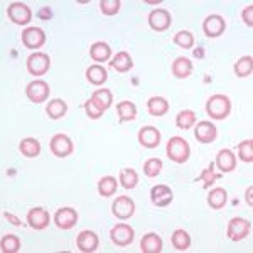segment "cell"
Segmentation results:
<instances>
[{
	"label": "cell",
	"mask_w": 253,
	"mask_h": 253,
	"mask_svg": "<svg viewBox=\"0 0 253 253\" xmlns=\"http://www.w3.org/2000/svg\"><path fill=\"white\" fill-rule=\"evenodd\" d=\"M167 157L170 159L175 164H184V162L189 161L191 156V147L186 142V138L182 137H172L169 142H167Z\"/></svg>",
	"instance_id": "6da1fadb"
},
{
	"label": "cell",
	"mask_w": 253,
	"mask_h": 253,
	"mask_svg": "<svg viewBox=\"0 0 253 253\" xmlns=\"http://www.w3.org/2000/svg\"><path fill=\"white\" fill-rule=\"evenodd\" d=\"M206 112L213 120H224L231 112V101L226 95H213L206 103Z\"/></svg>",
	"instance_id": "7a4b0ae2"
},
{
	"label": "cell",
	"mask_w": 253,
	"mask_h": 253,
	"mask_svg": "<svg viewBox=\"0 0 253 253\" xmlns=\"http://www.w3.org/2000/svg\"><path fill=\"white\" fill-rule=\"evenodd\" d=\"M7 17L17 26H26L32 19V10L24 2H12L7 7Z\"/></svg>",
	"instance_id": "3957f363"
},
{
	"label": "cell",
	"mask_w": 253,
	"mask_h": 253,
	"mask_svg": "<svg viewBox=\"0 0 253 253\" xmlns=\"http://www.w3.org/2000/svg\"><path fill=\"white\" fill-rule=\"evenodd\" d=\"M49 149L54 154L56 157H68L69 154H73L75 150V145H73V140L64 133H56L54 137L49 142Z\"/></svg>",
	"instance_id": "277c9868"
},
{
	"label": "cell",
	"mask_w": 253,
	"mask_h": 253,
	"mask_svg": "<svg viewBox=\"0 0 253 253\" xmlns=\"http://www.w3.org/2000/svg\"><path fill=\"white\" fill-rule=\"evenodd\" d=\"M49 66H51V59L44 52H34L27 58V71L34 76L46 75L49 71Z\"/></svg>",
	"instance_id": "5b68a950"
},
{
	"label": "cell",
	"mask_w": 253,
	"mask_h": 253,
	"mask_svg": "<svg viewBox=\"0 0 253 253\" xmlns=\"http://www.w3.org/2000/svg\"><path fill=\"white\" fill-rule=\"evenodd\" d=\"M252 223L243 218H233L228 223V238L231 242H240V240L247 238L250 235Z\"/></svg>",
	"instance_id": "8992f818"
},
{
	"label": "cell",
	"mask_w": 253,
	"mask_h": 253,
	"mask_svg": "<svg viewBox=\"0 0 253 253\" xmlns=\"http://www.w3.org/2000/svg\"><path fill=\"white\" fill-rule=\"evenodd\" d=\"M133 236H135L133 228L125 223L115 224V226L112 228V231H110V238H112V242L118 245V247H126V245H130L133 242Z\"/></svg>",
	"instance_id": "52a82bcc"
},
{
	"label": "cell",
	"mask_w": 253,
	"mask_h": 253,
	"mask_svg": "<svg viewBox=\"0 0 253 253\" xmlns=\"http://www.w3.org/2000/svg\"><path fill=\"white\" fill-rule=\"evenodd\" d=\"M49 91H51V88H49V84L42 80L32 81L26 88V95L32 103H42V101H46L49 96Z\"/></svg>",
	"instance_id": "ba28073f"
},
{
	"label": "cell",
	"mask_w": 253,
	"mask_h": 253,
	"mask_svg": "<svg viewBox=\"0 0 253 253\" xmlns=\"http://www.w3.org/2000/svg\"><path fill=\"white\" fill-rule=\"evenodd\" d=\"M112 211L118 219H128L135 213V203L128 196H118L115 201H113Z\"/></svg>",
	"instance_id": "9c48e42d"
},
{
	"label": "cell",
	"mask_w": 253,
	"mask_h": 253,
	"mask_svg": "<svg viewBox=\"0 0 253 253\" xmlns=\"http://www.w3.org/2000/svg\"><path fill=\"white\" fill-rule=\"evenodd\" d=\"M46 42V32L41 27H27L22 32V44L29 49H39Z\"/></svg>",
	"instance_id": "30bf717a"
},
{
	"label": "cell",
	"mask_w": 253,
	"mask_h": 253,
	"mask_svg": "<svg viewBox=\"0 0 253 253\" xmlns=\"http://www.w3.org/2000/svg\"><path fill=\"white\" fill-rule=\"evenodd\" d=\"M54 223L59 230H71L78 223V213L73 208H61L54 214Z\"/></svg>",
	"instance_id": "8fae6325"
},
{
	"label": "cell",
	"mask_w": 253,
	"mask_h": 253,
	"mask_svg": "<svg viewBox=\"0 0 253 253\" xmlns=\"http://www.w3.org/2000/svg\"><path fill=\"white\" fill-rule=\"evenodd\" d=\"M224 29H226V22L218 14L208 15L205 22H203V31H205L208 38H219V36H223Z\"/></svg>",
	"instance_id": "7c38bea8"
},
{
	"label": "cell",
	"mask_w": 253,
	"mask_h": 253,
	"mask_svg": "<svg viewBox=\"0 0 253 253\" xmlns=\"http://www.w3.org/2000/svg\"><path fill=\"white\" fill-rule=\"evenodd\" d=\"M170 14L164 9H156L149 14V26L156 32H164L170 27Z\"/></svg>",
	"instance_id": "4fadbf2b"
},
{
	"label": "cell",
	"mask_w": 253,
	"mask_h": 253,
	"mask_svg": "<svg viewBox=\"0 0 253 253\" xmlns=\"http://www.w3.org/2000/svg\"><path fill=\"white\" fill-rule=\"evenodd\" d=\"M76 247L83 253H91L100 247V238H98V235L95 231L84 230V231H81L78 235V238H76Z\"/></svg>",
	"instance_id": "5bb4252c"
},
{
	"label": "cell",
	"mask_w": 253,
	"mask_h": 253,
	"mask_svg": "<svg viewBox=\"0 0 253 253\" xmlns=\"http://www.w3.org/2000/svg\"><path fill=\"white\" fill-rule=\"evenodd\" d=\"M49 213L44 208H32V210L27 213V224L34 230H44V228L49 226Z\"/></svg>",
	"instance_id": "9a60e30c"
},
{
	"label": "cell",
	"mask_w": 253,
	"mask_h": 253,
	"mask_svg": "<svg viewBox=\"0 0 253 253\" xmlns=\"http://www.w3.org/2000/svg\"><path fill=\"white\" fill-rule=\"evenodd\" d=\"M138 142L145 149H156L161 144V132H159L156 126H144L138 132Z\"/></svg>",
	"instance_id": "2e32d148"
},
{
	"label": "cell",
	"mask_w": 253,
	"mask_h": 253,
	"mask_svg": "<svg viewBox=\"0 0 253 253\" xmlns=\"http://www.w3.org/2000/svg\"><path fill=\"white\" fill-rule=\"evenodd\" d=\"M150 199L156 206H167L172 203L174 199V194H172V189L169 186H164V184H159V186H154L152 191H150Z\"/></svg>",
	"instance_id": "e0dca14e"
},
{
	"label": "cell",
	"mask_w": 253,
	"mask_h": 253,
	"mask_svg": "<svg viewBox=\"0 0 253 253\" xmlns=\"http://www.w3.org/2000/svg\"><path fill=\"white\" fill-rule=\"evenodd\" d=\"M216 135H218V130L211 122H199L198 126L194 128V137L201 144H211V142H214Z\"/></svg>",
	"instance_id": "ac0fdd59"
},
{
	"label": "cell",
	"mask_w": 253,
	"mask_h": 253,
	"mask_svg": "<svg viewBox=\"0 0 253 253\" xmlns=\"http://www.w3.org/2000/svg\"><path fill=\"white\" fill-rule=\"evenodd\" d=\"M214 166L221 170V174H226V172H233L235 167H236V157L235 154L231 152L230 149H223L218 152L216 156V161H214Z\"/></svg>",
	"instance_id": "d6986e66"
},
{
	"label": "cell",
	"mask_w": 253,
	"mask_h": 253,
	"mask_svg": "<svg viewBox=\"0 0 253 253\" xmlns=\"http://www.w3.org/2000/svg\"><path fill=\"white\" fill-rule=\"evenodd\" d=\"M132 66H133V61L130 58L128 52H125V51L117 52V54L113 56V59L110 61V68L115 69L117 73H126L132 69Z\"/></svg>",
	"instance_id": "ffe728a7"
},
{
	"label": "cell",
	"mask_w": 253,
	"mask_h": 253,
	"mask_svg": "<svg viewBox=\"0 0 253 253\" xmlns=\"http://www.w3.org/2000/svg\"><path fill=\"white\" fill-rule=\"evenodd\" d=\"M140 250L144 253H161L162 238L157 233H147L140 242Z\"/></svg>",
	"instance_id": "44dd1931"
},
{
	"label": "cell",
	"mask_w": 253,
	"mask_h": 253,
	"mask_svg": "<svg viewBox=\"0 0 253 253\" xmlns=\"http://www.w3.org/2000/svg\"><path fill=\"white\" fill-rule=\"evenodd\" d=\"M193 73V63L187 58H177L172 63V75L179 80H186Z\"/></svg>",
	"instance_id": "7402d4cb"
},
{
	"label": "cell",
	"mask_w": 253,
	"mask_h": 253,
	"mask_svg": "<svg viewBox=\"0 0 253 253\" xmlns=\"http://www.w3.org/2000/svg\"><path fill=\"white\" fill-rule=\"evenodd\" d=\"M19 149H20V154H22L24 157L34 159V157H38V156H39V152H41V144H39L38 138L27 137V138H24V140L20 142Z\"/></svg>",
	"instance_id": "603a6c76"
},
{
	"label": "cell",
	"mask_w": 253,
	"mask_h": 253,
	"mask_svg": "<svg viewBox=\"0 0 253 253\" xmlns=\"http://www.w3.org/2000/svg\"><path fill=\"white\" fill-rule=\"evenodd\" d=\"M147 110L152 117H162L167 113L169 110V103H167L166 98L162 96H152L149 101H147Z\"/></svg>",
	"instance_id": "cb8c5ba5"
},
{
	"label": "cell",
	"mask_w": 253,
	"mask_h": 253,
	"mask_svg": "<svg viewBox=\"0 0 253 253\" xmlns=\"http://www.w3.org/2000/svg\"><path fill=\"white\" fill-rule=\"evenodd\" d=\"M89 56L96 63H105V61L112 58V49L107 42H95L89 49Z\"/></svg>",
	"instance_id": "d4e9b609"
},
{
	"label": "cell",
	"mask_w": 253,
	"mask_h": 253,
	"mask_svg": "<svg viewBox=\"0 0 253 253\" xmlns=\"http://www.w3.org/2000/svg\"><path fill=\"white\" fill-rule=\"evenodd\" d=\"M117 113L120 117V122H132L137 118V107L133 101H120L117 105Z\"/></svg>",
	"instance_id": "484cf974"
},
{
	"label": "cell",
	"mask_w": 253,
	"mask_h": 253,
	"mask_svg": "<svg viewBox=\"0 0 253 253\" xmlns=\"http://www.w3.org/2000/svg\"><path fill=\"white\" fill-rule=\"evenodd\" d=\"M91 100H93V103H95L98 108H101L105 112V110H108L110 107H112L113 95H112V91H110L108 88H100L91 95Z\"/></svg>",
	"instance_id": "4316f807"
},
{
	"label": "cell",
	"mask_w": 253,
	"mask_h": 253,
	"mask_svg": "<svg viewBox=\"0 0 253 253\" xmlns=\"http://www.w3.org/2000/svg\"><path fill=\"white\" fill-rule=\"evenodd\" d=\"M66 112H68L66 101L59 100V98L58 100H51L46 107V113L51 120H59V118H63L64 115H66Z\"/></svg>",
	"instance_id": "83f0119b"
},
{
	"label": "cell",
	"mask_w": 253,
	"mask_h": 253,
	"mask_svg": "<svg viewBox=\"0 0 253 253\" xmlns=\"http://www.w3.org/2000/svg\"><path fill=\"white\" fill-rule=\"evenodd\" d=\"M86 80L91 84H95V86H101V84L108 80V73L105 68L98 66V64H93V66H89L86 69Z\"/></svg>",
	"instance_id": "f1b7e54d"
},
{
	"label": "cell",
	"mask_w": 253,
	"mask_h": 253,
	"mask_svg": "<svg viewBox=\"0 0 253 253\" xmlns=\"http://www.w3.org/2000/svg\"><path fill=\"white\" fill-rule=\"evenodd\" d=\"M226 203H228V194L223 187H216V189H213L208 194V205L213 208V210H221V208L226 206Z\"/></svg>",
	"instance_id": "f546056e"
},
{
	"label": "cell",
	"mask_w": 253,
	"mask_h": 253,
	"mask_svg": "<svg viewBox=\"0 0 253 253\" xmlns=\"http://www.w3.org/2000/svg\"><path fill=\"white\" fill-rule=\"evenodd\" d=\"M170 243H172V247L175 250L186 252L187 248L191 247V236L184 230H175L172 236H170Z\"/></svg>",
	"instance_id": "4dcf8cb0"
},
{
	"label": "cell",
	"mask_w": 253,
	"mask_h": 253,
	"mask_svg": "<svg viewBox=\"0 0 253 253\" xmlns=\"http://www.w3.org/2000/svg\"><path fill=\"white\" fill-rule=\"evenodd\" d=\"M117 186H118V182L113 175H105V177H101L100 182H98V193L103 196V198H110L112 194H115Z\"/></svg>",
	"instance_id": "1f68e13d"
},
{
	"label": "cell",
	"mask_w": 253,
	"mask_h": 253,
	"mask_svg": "<svg viewBox=\"0 0 253 253\" xmlns=\"http://www.w3.org/2000/svg\"><path fill=\"white\" fill-rule=\"evenodd\" d=\"M253 71V58L252 56H243V58H240L236 61L235 64V75L238 76V78H247V76H250Z\"/></svg>",
	"instance_id": "d6a6232c"
},
{
	"label": "cell",
	"mask_w": 253,
	"mask_h": 253,
	"mask_svg": "<svg viewBox=\"0 0 253 253\" xmlns=\"http://www.w3.org/2000/svg\"><path fill=\"white\" fill-rule=\"evenodd\" d=\"M120 184L125 189H135L138 184V175L133 169H122L120 170Z\"/></svg>",
	"instance_id": "836d02e7"
},
{
	"label": "cell",
	"mask_w": 253,
	"mask_h": 253,
	"mask_svg": "<svg viewBox=\"0 0 253 253\" xmlns=\"http://www.w3.org/2000/svg\"><path fill=\"white\" fill-rule=\"evenodd\" d=\"M196 122V113L191 112V110H182L181 113H177L175 117V125L177 128H182V130H187L194 125Z\"/></svg>",
	"instance_id": "e575fe53"
},
{
	"label": "cell",
	"mask_w": 253,
	"mask_h": 253,
	"mask_svg": "<svg viewBox=\"0 0 253 253\" xmlns=\"http://www.w3.org/2000/svg\"><path fill=\"white\" fill-rule=\"evenodd\" d=\"M218 179H221V172H214V164H210L206 167V169H203L201 175H199L196 181H203V187L208 189V186H211L214 181H218Z\"/></svg>",
	"instance_id": "d590c367"
},
{
	"label": "cell",
	"mask_w": 253,
	"mask_h": 253,
	"mask_svg": "<svg viewBox=\"0 0 253 253\" xmlns=\"http://www.w3.org/2000/svg\"><path fill=\"white\" fill-rule=\"evenodd\" d=\"M2 253H17L20 250V240L15 235H5L0 243Z\"/></svg>",
	"instance_id": "8d00e7d4"
},
{
	"label": "cell",
	"mask_w": 253,
	"mask_h": 253,
	"mask_svg": "<svg viewBox=\"0 0 253 253\" xmlns=\"http://www.w3.org/2000/svg\"><path fill=\"white\" fill-rule=\"evenodd\" d=\"M238 154L240 159L247 164H252L253 162V140L248 138V140H243L242 144H238Z\"/></svg>",
	"instance_id": "74e56055"
},
{
	"label": "cell",
	"mask_w": 253,
	"mask_h": 253,
	"mask_svg": "<svg viewBox=\"0 0 253 253\" xmlns=\"http://www.w3.org/2000/svg\"><path fill=\"white\" fill-rule=\"evenodd\" d=\"M174 42L177 44L179 47H184V49H191L194 46V36L191 34L189 31H181L174 36Z\"/></svg>",
	"instance_id": "f35d334b"
},
{
	"label": "cell",
	"mask_w": 253,
	"mask_h": 253,
	"mask_svg": "<svg viewBox=\"0 0 253 253\" xmlns=\"http://www.w3.org/2000/svg\"><path fill=\"white\" fill-rule=\"evenodd\" d=\"M162 170V161L161 159H149L144 164V174L147 177H157Z\"/></svg>",
	"instance_id": "ab89813d"
},
{
	"label": "cell",
	"mask_w": 253,
	"mask_h": 253,
	"mask_svg": "<svg viewBox=\"0 0 253 253\" xmlns=\"http://www.w3.org/2000/svg\"><path fill=\"white\" fill-rule=\"evenodd\" d=\"M122 2L120 0H101L100 2V10L103 12L105 15H115L120 10Z\"/></svg>",
	"instance_id": "60d3db41"
},
{
	"label": "cell",
	"mask_w": 253,
	"mask_h": 253,
	"mask_svg": "<svg viewBox=\"0 0 253 253\" xmlns=\"http://www.w3.org/2000/svg\"><path fill=\"white\" fill-rule=\"evenodd\" d=\"M84 112H86L88 118H91V120H98V118L103 117V110L98 108L95 103H93V100H88L86 103H84Z\"/></svg>",
	"instance_id": "b9f144b4"
},
{
	"label": "cell",
	"mask_w": 253,
	"mask_h": 253,
	"mask_svg": "<svg viewBox=\"0 0 253 253\" xmlns=\"http://www.w3.org/2000/svg\"><path fill=\"white\" fill-rule=\"evenodd\" d=\"M243 22L247 24L248 27H252L253 26V5H248V7H245L243 9Z\"/></svg>",
	"instance_id": "7bdbcfd3"
},
{
	"label": "cell",
	"mask_w": 253,
	"mask_h": 253,
	"mask_svg": "<svg viewBox=\"0 0 253 253\" xmlns=\"http://www.w3.org/2000/svg\"><path fill=\"white\" fill-rule=\"evenodd\" d=\"M3 218L9 219V221H10L12 224H14V226H24V223L20 221L17 216H14V214H10V213H3Z\"/></svg>",
	"instance_id": "ee69618b"
},
{
	"label": "cell",
	"mask_w": 253,
	"mask_h": 253,
	"mask_svg": "<svg viewBox=\"0 0 253 253\" xmlns=\"http://www.w3.org/2000/svg\"><path fill=\"white\" fill-rule=\"evenodd\" d=\"M252 191H253V187H248V191H247V201H248V205H252Z\"/></svg>",
	"instance_id": "f6af8a7d"
}]
</instances>
